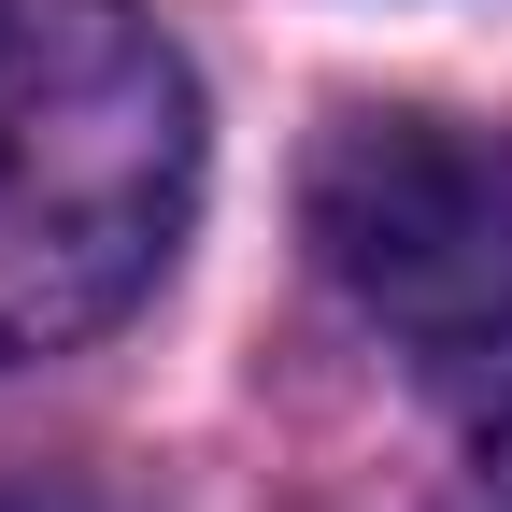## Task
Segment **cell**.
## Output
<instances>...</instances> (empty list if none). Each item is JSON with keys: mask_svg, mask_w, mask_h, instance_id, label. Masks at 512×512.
<instances>
[{"mask_svg": "<svg viewBox=\"0 0 512 512\" xmlns=\"http://www.w3.org/2000/svg\"><path fill=\"white\" fill-rule=\"evenodd\" d=\"M456 512H512V328L470 356V413H456Z\"/></svg>", "mask_w": 512, "mask_h": 512, "instance_id": "3957f363", "label": "cell"}, {"mask_svg": "<svg viewBox=\"0 0 512 512\" xmlns=\"http://www.w3.org/2000/svg\"><path fill=\"white\" fill-rule=\"evenodd\" d=\"M328 285L413 356H484L512 328V128L470 114H342L299 171Z\"/></svg>", "mask_w": 512, "mask_h": 512, "instance_id": "7a4b0ae2", "label": "cell"}, {"mask_svg": "<svg viewBox=\"0 0 512 512\" xmlns=\"http://www.w3.org/2000/svg\"><path fill=\"white\" fill-rule=\"evenodd\" d=\"M200 214V86L128 0H0V370L100 342Z\"/></svg>", "mask_w": 512, "mask_h": 512, "instance_id": "6da1fadb", "label": "cell"}]
</instances>
